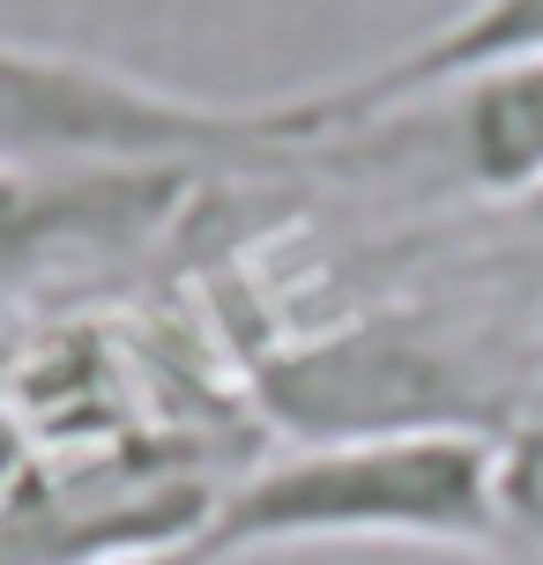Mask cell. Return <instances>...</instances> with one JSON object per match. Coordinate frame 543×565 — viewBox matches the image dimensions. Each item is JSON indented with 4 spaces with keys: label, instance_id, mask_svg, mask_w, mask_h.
<instances>
[{
    "label": "cell",
    "instance_id": "cell-1",
    "mask_svg": "<svg viewBox=\"0 0 543 565\" xmlns=\"http://www.w3.org/2000/svg\"><path fill=\"white\" fill-rule=\"evenodd\" d=\"M491 477H499V431L313 439L224 483L201 521V551L209 565L328 551V543L491 558Z\"/></svg>",
    "mask_w": 543,
    "mask_h": 565
},
{
    "label": "cell",
    "instance_id": "cell-2",
    "mask_svg": "<svg viewBox=\"0 0 543 565\" xmlns=\"http://www.w3.org/2000/svg\"><path fill=\"white\" fill-rule=\"evenodd\" d=\"M298 149L290 97L224 105L164 89L119 60L0 30V164L8 171H194L209 157Z\"/></svg>",
    "mask_w": 543,
    "mask_h": 565
},
{
    "label": "cell",
    "instance_id": "cell-3",
    "mask_svg": "<svg viewBox=\"0 0 543 565\" xmlns=\"http://www.w3.org/2000/svg\"><path fill=\"white\" fill-rule=\"evenodd\" d=\"M260 395L298 447L380 431H507L529 409V342H485L432 320H365L260 372Z\"/></svg>",
    "mask_w": 543,
    "mask_h": 565
},
{
    "label": "cell",
    "instance_id": "cell-4",
    "mask_svg": "<svg viewBox=\"0 0 543 565\" xmlns=\"http://www.w3.org/2000/svg\"><path fill=\"white\" fill-rule=\"evenodd\" d=\"M514 60H543V0H461L447 23H432L425 38H409L402 53L372 60L343 83H320L290 97V127L298 149L313 141H343L372 119L417 105L432 89L461 83V75H485V67H514Z\"/></svg>",
    "mask_w": 543,
    "mask_h": 565
},
{
    "label": "cell",
    "instance_id": "cell-5",
    "mask_svg": "<svg viewBox=\"0 0 543 565\" xmlns=\"http://www.w3.org/2000/svg\"><path fill=\"white\" fill-rule=\"evenodd\" d=\"M387 119H417L469 201L521 209L529 194H543V60L461 75Z\"/></svg>",
    "mask_w": 543,
    "mask_h": 565
},
{
    "label": "cell",
    "instance_id": "cell-6",
    "mask_svg": "<svg viewBox=\"0 0 543 565\" xmlns=\"http://www.w3.org/2000/svg\"><path fill=\"white\" fill-rule=\"evenodd\" d=\"M491 565H543V409H529L499 431Z\"/></svg>",
    "mask_w": 543,
    "mask_h": 565
},
{
    "label": "cell",
    "instance_id": "cell-7",
    "mask_svg": "<svg viewBox=\"0 0 543 565\" xmlns=\"http://www.w3.org/2000/svg\"><path fill=\"white\" fill-rule=\"evenodd\" d=\"M30 491H38V439L15 409H0V529L23 513Z\"/></svg>",
    "mask_w": 543,
    "mask_h": 565
},
{
    "label": "cell",
    "instance_id": "cell-8",
    "mask_svg": "<svg viewBox=\"0 0 543 565\" xmlns=\"http://www.w3.org/2000/svg\"><path fill=\"white\" fill-rule=\"evenodd\" d=\"M45 565H209L201 536H164V543H105V551H67Z\"/></svg>",
    "mask_w": 543,
    "mask_h": 565
},
{
    "label": "cell",
    "instance_id": "cell-9",
    "mask_svg": "<svg viewBox=\"0 0 543 565\" xmlns=\"http://www.w3.org/2000/svg\"><path fill=\"white\" fill-rule=\"evenodd\" d=\"M529 409H543V335L529 342ZM529 409H521V417H529Z\"/></svg>",
    "mask_w": 543,
    "mask_h": 565
},
{
    "label": "cell",
    "instance_id": "cell-10",
    "mask_svg": "<svg viewBox=\"0 0 543 565\" xmlns=\"http://www.w3.org/2000/svg\"><path fill=\"white\" fill-rule=\"evenodd\" d=\"M514 216H521V224H536V231H543V194H529V201L514 209Z\"/></svg>",
    "mask_w": 543,
    "mask_h": 565
}]
</instances>
